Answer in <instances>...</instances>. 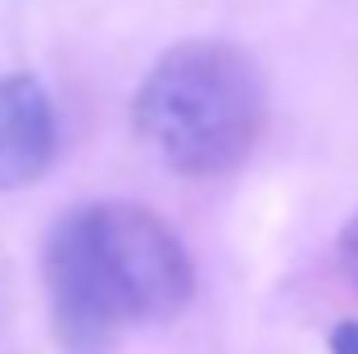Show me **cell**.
I'll use <instances>...</instances> for the list:
<instances>
[{
	"instance_id": "cell-1",
	"label": "cell",
	"mask_w": 358,
	"mask_h": 354,
	"mask_svg": "<svg viewBox=\"0 0 358 354\" xmlns=\"http://www.w3.org/2000/svg\"><path fill=\"white\" fill-rule=\"evenodd\" d=\"M45 295L69 354H109L127 327L164 323L195 295V264L155 209L91 200L45 236Z\"/></svg>"
},
{
	"instance_id": "cell-2",
	"label": "cell",
	"mask_w": 358,
	"mask_h": 354,
	"mask_svg": "<svg viewBox=\"0 0 358 354\" xmlns=\"http://www.w3.org/2000/svg\"><path fill=\"white\" fill-rule=\"evenodd\" d=\"M136 136L186 177L241 169L268 127V82L250 50L218 36L177 41L131 96Z\"/></svg>"
},
{
	"instance_id": "cell-3",
	"label": "cell",
	"mask_w": 358,
	"mask_h": 354,
	"mask_svg": "<svg viewBox=\"0 0 358 354\" xmlns=\"http://www.w3.org/2000/svg\"><path fill=\"white\" fill-rule=\"evenodd\" d=\"M59 155V118L45 87L27 73L0 78V191L41 182Z\"/></svg>"
},
{
	"instance_id": "cell-4",
	"label": "cell",
	"mask_w": 358,
	"mask_h": 354,
	"mask_svg": "<svg viewBox=\"0 0 358 354\" xmlns=\"http://www.w3.org/2000/svg\"><path fill=\"white\" fill-rule=\"evenodd\" d=\"M341 268L350 277V286L358 291V213L350 218V227L341 232Z\"/></svg>"
},
{
	"instance_id": "cell-5",
	"label": "cell",
	"mask_w": 358,
	"mask_h": 354,
	"mask_svg": "<svg viewBox=\"0 0 358 354\" xmlns=\"http://www.w3.org/2000/svg\"><path fill=\"white\" fill-rule=\"evenodd\" d=\"M327 346H331V354H358V318L336 323L331 337H327Z\"/></svg>"
}]
</instances>
